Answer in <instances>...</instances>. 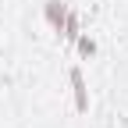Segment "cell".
Masks as SVG:
<instances>
[{
    "instance_id": "3",
    "label": "cell",
    "mask_w": 128,
    "mask_h": 128,
    "mask_svg": "<svg viewBox=\"0 0 128 128\" xmlns=\"http://www.w3.org/2000/svg\"><path fill=\"white\" fill-rule=\"evenodd\" d=\"M75 39H78V50H82L86 57H89V54H96V43H92L89 36H82V32H78V36H75Z\"/></svg>"
},
{
    "instance_id": "1",
    "label": "cell",
    "mask_w": 128,
    "mask_h": 128,
    "mask_svg": "<svg viewBox=\"0 0 128 128\" xmlns=\"http://www.w3.org/2000/svg\"><path fill=\"white\" fill-rule=\"evenodd\" d=\"M71 86H75V103H78V110H86V107H89V96H86V82H82V71H78V68H71Z\"/></svg>"
},
{
    "instance_id": "2",
    "label": "cell",
    "mask_w": 128,
    "mask_h": 128,
    "mask_svg": "<svg viewBox=\"0 0 128 128\" xmlns=\"http://www.w3.org/2000/svg\"><path fill=\"white\" fill-rule=\"evenodd\" d=\"M64 14H68V7H64L60 0H46V22H50L54 28L64 25Z\"/></svg>"
}]
</instances>
